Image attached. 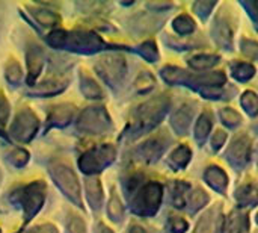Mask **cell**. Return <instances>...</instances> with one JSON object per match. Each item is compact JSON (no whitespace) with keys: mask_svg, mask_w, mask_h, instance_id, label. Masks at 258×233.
I'll use <instances>...</instances> for the list:
<instances>
[{"mask_svg":"<svg viewBox=\"0 0 258 233\" xmlns=\"http://www.w3.org/2000/svg\"><path fill=\"white\" fill-rule=\"evenodd\" d=\"M132 233H145V232H144V230H142L141 227H135V229L132 230Z\"/></svg>","mask_w":258,"mask_h":233,"instance_id":"obj_7","label":"cell"},{"mask_svg":"<svg viewBox=\"0 0 258 233\" xmlns=\"http://www.w3.org/2000/svg\"><path fill=\"white\" fill-rule=\"evenodd\" d=\"M197 233H215V218L210 214L206 215L200 221V224L197 227Z\"/></svg>","mask_w":258,"mask_h":233,"instance_id":"obj_1","label":"cell"},{"mask_svg":"<svg viewBox=\"0 0 258 233\" xmlns=\"http://www.w3.org/2000/svg\"><path fill=\"white\" fill-rule=\"evenodd\" d=\"M207 179H209V183H212V185H213L215 188H218V190H221V188L224 187V183H225L224 174H222L221 171H218L216 168H213L212 171L207 173Z\"/></svg>","mask_w":258,"mask_h":233,"instance_id":"obj_2","label":"cell"},{"mask_svg":"<svg viewBox=\"0 0 258 233\" xmlns=\"http://www.w3.org/2000/svg\"><path fill=\"white\" fill-rule=\"evenodd\" d=\"M187 156H189V152H187L186 149H178V150L172 155V158H175V161H177V162H181V164H184V162L187 161Z\"/></svg>","mask_w":258,"mask_h":233,"instance_id":"obj_6","label":"cell"},{"mask_svg":"<svg viewBox=\"0 0 258 233\" xmlns=\"http://www.w3.org/2000/svg\"><path fill=\"white\" fill-rule=\"evenodd\" d=\"M209 127H210V121H209L206 117H203V118L198 121V126H197V136H198V135H200V136H206L207 132H209Z\"/></svg>","mask_w":258,"mask_h":233,"instance_id":"obj_5","label":"cell"},{"mask_svg":"<svg viewBox=\"0 0 258 233\" xmlns=\"http://www.w3.org/2000/svg\"><path fill=\"white\" fill-rule=\"evenodd\" d=\"M174 26H175V29H177L178 32L187 33V32H190V30L194 29V21H192L190 18H187V17L183 15V17H180V18L175 20Z\"/></svg>","mask_w":258,"mask_h":233,"instance_id":"obj_3","label":"cell"},{"mask_svg":"<svg viewBox=\"0 0 258 233\" xmlns=\"http://www.w3.org/2000/svg\"><path fill=\"white\" fill-rule=\"evenodd\" d=\"M243 105H245V108H246L251 114H255V112H257L258 100L255 99V96H254V94H245Z\"/></svg>","mask_w":258,"mask_h":233,"instance_id":"obj_4","label":"cell"}]
</instances>
